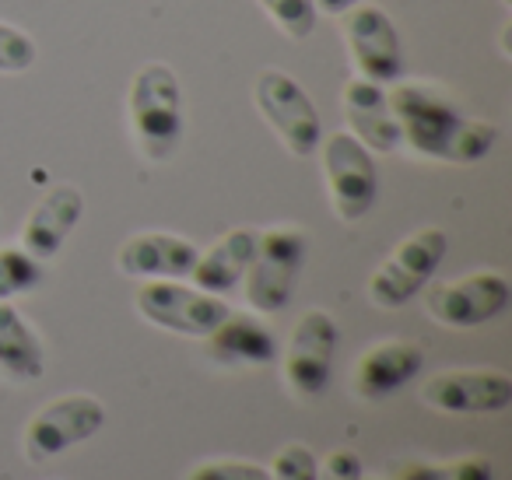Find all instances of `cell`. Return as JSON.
Returning a JSON list of instances; mask_svg holds the SVG:
<instances>
[{
	"label": "cell",
	"mask_w": 512,
	"mask_h": 480,
	"mask_svg": "<svg viewBox=\"0 0 512 480\" xmlns=\"http://www.w3.org/2000/svg\"><path fill=\"white\" fill-rule=\"evenodd\" d=\"M390 109L397 116L400 144H407L421 158L474 165L488 158L498 141L495 123L463 116L460 102L439 85L400 81L390 92Z\"/></svg>",
	"instance_id": "cell-1"
},
{
	"label": "cell",
	"mask_w": 512,
	"mask_h": 480,
	"mask_svg": "<svg viewBox=\"0 0 512 480\" xmlns=\"http://www.w3.org/2000/svg\"><path fill=\"white\" fill-rule=\"evenodd\" d=\"M130 134L148 162H169L183 144V88L169 64H144L127 92Z\"/></svg>",
	"instance_id": "cell-2"
},
{
	"label": "cell",
	"mask_w": 512,
	"mask_h": 480,
	"mask_svg": "<svg viewBox=\"0 0 512 480\" xmlns=\"http://www.w3.org/2000/svg\"><path fill=\"white\" fill-rule=\"evenodd\" d=\"M302 263H306V232L278 225L256 232V249L246 270V302L260 316H278L295 295Z\"/></svg>",
	"instance_id": "cell-3"
},
{
	"label": "cell",
	"mask_w": 512,
	"mask_h": 480,
	"mask_svg": "<svg viewBox=\"0 0 512 480\" xmlns=\"http://www.w3.org/2000/svg\"><path fill=\"white\" fill-rule=\"evenodd\" d=\"M253 102L260 109L271 130L278 134V141L292 151L295 158L316 155L323 141V123L316 113L309 92L292 78V74L278 71V67H267V71L256 74L253 85Z\"/></svg>",
	"instance_id": "cell-4"
},
{
	"label": "cell",
	"mask_w": 512,
	"mask_h": 480,
	"mask_svg": "<svg viewBox=\"0 0 512 480\" xmlns=\"http://www.w3.org/2000/svg\"><path fill=\"white\" fill-rule=\"evenodd\" d=\"M449 235L442 228H421V232L407 235L372 274L369 281V298L379 309H400L411 298H418L425 291V284L432 281V274L439 270V263L446 260Z\"/></svg>",
	"instance_id": "cell-5"
},
{
	"label": "cell",
	"mask_w": 512,
	"mask_h": 480,
	"mask_svg": "<svg viewBox=\"0 0 512 480\" xmlns=\"http://www.w3.org/2000/svg\"><path fill=\"white\" fill-rule=\"evenodd\" d=\"M320 162L334 214L341 221H362L379 197V172L372 151L355 141L348 130H341L320 141Z\"/></svg>",
	"instance_id": "cell-6"
},
{
	"label": "cell",
	"mask_w": 512,
	"mask_h": 480,
	"mask_svg": "<svg viewBox=\"0 0 512 480\" xmlns=\"http://www.w3.org/2000/svg\"><path fill=\"white\" fill-rule=\"evenodd\" d=\"M102 424H106L102 400L88 393L57 396L25 424V456H29V463H50V459L64 456L67 449L99 435Z\"/></svg>",
	"instance_id": "cell-7"
},
{
	"label": "cell",
	"mask_w": 512,
	"mask_h": 480,
	"mask_svg": "<svg viewBox=\"0 0 512 480\" xmlns=\"http://www.w3.org/2000/svg\"><path fill=\"white\" fill-rule=\"evenodd\" d=\"M134 305L141 312V319H148L158 330L204 340L232 312L218 295H207V291L179 281H144V288L134 295Z\"/></svg>",
	"instance_id": "cell-8"
},
{
	"label": "cell",
	"mask_w": 512,
	"mask_h": 480,
	"mask_svg": "<svg viewBox=\"0 0 512 480\" xmlns=\"http://www.w3.org/2000/svg\"><path fill=\"white\" fill-rule=\"evenodd\" d=\"M344 43H348L355 74L372 85H397L404 78V43L379 4H358L344 11Z\"/></svg>",
	"instance_id": "cell-9"
},
{
	"label": "cell",
	"mask_w": 512,
	"mask_h": 480,
	"mask_svg": "<svg viewBox=\"0 0 512 480\" xmlns=\"http://www.w3.org/2000/svg\"><path fill=\"white\" fill-rule=\"evenodd\" d=\"M512 288L502 274L495 270H477L460 281H446L428 288L425 309L435 323L449 326V330H474V326L491 323L509 309Z\"/></svg>",
	"instance_id": "cell-10"
},
{
	"label": "cell",
	"mask_w": 512,
	"mask_h": 480,
	"mask_svg": "<svg viewBox=\"0 0 512 480\" xmlns=\"http://www.w3.org/2000/svg\"><path fill=\"white\" fill-rule=\"evenodd\" d=\"M337 340H341V333H337V323L330 312H302L285 351V382L292 386L295 396L313 400V396H320L330 386Z\"/></svg>",
	"instance_id": "cell-11"
},
{
	"label": "cell",
	"mask_w": 512,
	"mask_h": 480,
	"mask_svg": "<svg viewBox=\"0 0 512 480\" xmlns=\"http://www.w3.org/2000/svg\"><path fill=\"white\" fill-rule=\"evenodd\" d=\"M421 400L442 414H502L512 403V379L495 368H453L432 375Z\"/></svg>",
	"instance_id": "cell-12"
},
{
	"label": "cell",
	"mask_w": 512,
	"mask_h": 480,
	"mask_svg": "<svg viewBox=\"0 0 512 480\" xmlns=\"http://www.w3.org/2000/svg\"><path fill=\"white\" fill-rule=\"evenodd\" d=\"M200 249L183 235L169 232H141L130 235L120 246L116 267L120 274L137 277V281H183L190 277Z\"/></svg>",
	"instance_id": "cell-13"
},
{
	"label": "cell",
	"mask_w": 512,
	"mask_h": 480,
	"mask_svg": "<svg viewBox=\"0 0 512 480\" xmlns=\"http://www.w3.org/2000/svg\"><path fill=\"white\" fill-rule=\"evenodd\" d=\"M344 116H348V134L362 141L372 155H393L400 148V127L386 85L351 78L344 85Z\"/></svg>",
	"instance_id": "cell-14"
},
{
	"label": "cell",
	"mask_w": 512,
	"mask_h": 480,
	"mask_svg": "<svg viewBox=\"0 0 512 480\" xmlns=\"http://www.w3.org/2000/svg\"><path fill=\"white\" fill-rule=\"evenodd\" d=\"M81 214H85V197H81L78 186L64 183L53 186L36 207L25 218L22 228V249L32 253L39 263L53 260V256L64 249V242L71 239V232L78 228Z\"/></svg>",
	"instance_id": "cell-15"
},
{
	"label": "cell",
	"mask_w": 512,
	"mask_h": 480,
	"mask_svg": "<svg viewBox=\"0 0 512 480\" xmlns=\"http://www.w3.org/2000/svg\"><path fill=\"white\" fill-rule=\"evenodd\" d=\"M425 365V351L411 340H383L369 347L355 365V393L362 400H383V396L404 389Z\"/></svg>",
	"instance_id": "cell-16"
},
{
	"label": "cell",
	"mask_w": 512,
	"mask_h": 480,
	"mask_svg": "<svg viewBox=\"0 0 512 480\" xmlns=\"http://www.w3.org/2000/svg\"><path fill=\"white\" fill-rule=\"evenodd\" d=\"M256 249V232L253 228H235V232L221 235L207 253L197 256L190 270L193 288L207 291V295H228L242 284L249 270V260H253Z\"/></svg>",
	"instance_id": "cell-17"
},
{
	"label": "cell",
	"mask_w": 512,
	"mask_h": 480,
	"mask_svg": "<svg viewBox=\"0 0 512 480\" xmlns=\"http://www.w3.org/2000/svg\"><path fill=\"white\" fill-rule=\"evenodd\" d=\"M211 354L225 365H271L278 358V340L249 312H228L218 330L207 337Z\"/></svg>",
	"instance_id": "cell-18"
},
{
	"label": "cell",
	"mask_w": 512,
	"mask_h": 480,
	"mask_svg": "<svg viewBox=\"0 0 512 480\" xmlns=\"http://www.w3.org/2000/svg\"><path fill=\"white\" fill-rule=\"evenodd\" d=\"M46 372V354L36 330L11 302H0V375L11 382H36Z\"/></svg>",
	"instance_id": "cell-19"
},
{
	"label": "cell",
	"mask_w": 512,
	"mask_h": 480,
	"mask_svg": "<svg viewBox=\"0 0 512 480\" xmlns=\"http://www.w3.org/2000/svg\"><path fill=\"white\" fill-rule=\"evenodd\" d=\"M43 281V263L22 246H4L0 249V302L25 295Z\"/></svg>",
	"instance_id": "cell-20"
},
{
	"label": "cell",
	"mask_w": 512,
	"mask_h": 480,
	"mask_svg": "<svg viewBox=\"0 0 512 480\" xmlns=\"http://www.w3.org/2000/svg\"><path fill=\"white\" fill-rule=\"evenodd\" d=\"M260 8L267 11L274 25H278L281 36L295 39V43H306L316 32V4L313 0H256Z\"/></svg>",
	"instance_id": "cell-21"
},
{
	"label": "cell",
	"mask_w": 512,
	"mask_h": 480,
	"mask_svg": "<svg viewBox=\"0 0 512 480\" xmlns=\"http://www.w3.org/2000/svg\"><path fill=\"white\" fill-rule=\"evenodd\" d=\"M397 480H491V463L484 456H467L456 463H411Z\"/></svg>",
	"instance_id": "cell-22"
},
{
	"label": "cell",
	"mask_w": 512,
	"mask_h": 480,
	"mask_svg": "<svg viewBox=\"0 0 512 480\" xmlns=\"http://www.w3.org/2000/svg\"><path fill=\"white\" fill-rule=\"evenodd\" d=\"M36 43L29 32L15 29V25L0 22V74H25L36 67Z\"/></svg>",
	"instance_id": "cell-23"
},
{
	"label": "cell",
	"mask_w": 512,
	"mask_h": 480,
	"mask_svg": "<svg viewBox=\"0 0 512 480\" xmlns=\"http://www.w3.org/2000/svg\"><path fill=\"white\" fill-rule=\"evenodd\" d=\"M316 456L309 445H285L271 463V480H316Z\"/></svg>",
	"instance_id": "cell-24"
},
{
	"label": "cell",
	"mask_w": 512,
	"mask_h": 480,
	"mask_svg": "<svg viewBox=\"0 0 512 480\" xmlns=\"http://www.w3.org/2000/svg\"><path fill=\"white\" fill-rule=\"evenodd\" d=\"M186 480H271V470L246 459H218V463H200Z\"/></svg>",
	"instance_id": "cell-25"
},
{
	"label": "cell",
	"mask_w": 512,
	"mask_h": 480,
	"mask_svg": "<svg viewBox=\"0 0 512 480\" xmlns=\"http://www.w3.org/2000/svg\"><path fill=\"white\" fill-rule=\"evenodd\" d=\"M316 480H362V459L351 449H334L316 466Z\"/></svg>",
	"instance_id": "cell-26"
},
{
	"label": "cell",
	"mask_w": 512,
	"mask_h": 480,
	"mask_svg": "<svg viewBox=\"0 0 512 480\" xmlns=\"http://www.w3.org/2000/svg\"><path fill=\"white\" fill-rule=\"evenodd\" d=\"M316 11H323V15H344V11L358 8V4H365V0H313Z\"/></svg>",
	"instance_id": "cell-27"
},
{
	"label": "cell",
	"mask_w": 512,
	"mask_h": 480,
	"mask_svg": "<svg viewBox=\"0 0 512 480\" xmlns=\"http://www.w3.org/2000/svg\"><path fill=\"white\" fill-rule=\"evenodd\" d=\"M502 4H505V8H512V0H502Z\"/></svg>",
	"instance_id": "cell-28"
}]
</instances>
